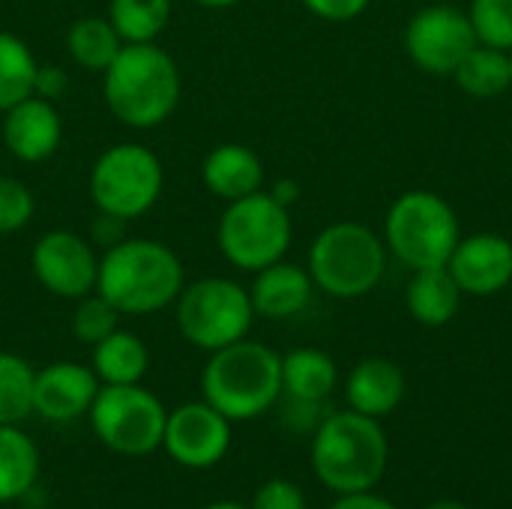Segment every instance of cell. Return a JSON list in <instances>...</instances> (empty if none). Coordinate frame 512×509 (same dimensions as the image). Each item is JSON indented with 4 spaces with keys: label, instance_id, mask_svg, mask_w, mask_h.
I'll return each mask as SVG.
<instances>
[{
    "label": "cell",
    "instance_id": "6da1fadb",
    "mask_svg": "<svg viewBox=\"0 0 512 509\" xmlns=\"http://www.w3.org/2000/svg\"><path fill=\"white\" fill-rule=\"evenodd\" d=\"M183 285V261L159 240L123 237L99 255L96 291L120 315H156L174 306Z\"/></svg>",
    "mask_w": 512,
    "mask_h": 509
},
{
    "label": "cell",
    "instance_id": "7a4b0ae2",
    "mask_svg": "<svg viewBox=\"0 0 512 509\" xmlns=\"http://www.w3.org/2000/svg\"><path fill=\"white\" fill-rule=\"evenodd\" d=\"M183 78L177 60L156 42L123 45L102 72L108 111L129 129H156L180 105Z\"/></svg>",
    "mask_w": 512,
    "mask_h": 509
},
{
    "label": "cell",
    "instance_id": "3957f363",
    "mask_svg": "<svg viewBox=\"0 0 512 509\" xmlns=\"http://www.w3.org/2000/svg\"><path fill=\"white\" fill-rule=\"evenodd\" d=\"M204 402L234 420H252L282 396V357L252 339H240L210 354L201 375Z\"/></svg>",
    "mask_w": 512,
    "mask_h": 509
},
{
    "label": "cell",
    "instance_id": "277c9868",
    "mask_svg": "<svg viewBox=\"0 0 512 509\" xmlns=\"http://www.w3.org/2000/svg\"><path fill=\"white\" fill-rule=\"evenodd\" d=\"M312 468L339 495L369 492L387 468V435L375 417L357 411L330 414L315 432Z\"/></svg>",
    "mask_w": 512,
    "mask_h": 509
},
{
    "label": "cell",
    "instance_id": "5b68a950",
    "mask_svg": "<svg viewBox=\"0 0 512 509\" xmlns=\"http://www.w3.org/2000/svg\"><path fill=\"white\" fill-rule=\"evenodd\" d=\"M384 237L360 222H333L309 246V276L315 288L336 300H357L375 291L387 273Z\"/></svg>",
    "mask_w": 512,
    "mask_h": 509
},
{
    "label": "cell",
    "instance_id": "8992f818",
    "mask_svg": "<svg viewBox=\"0 0 512 509\" xmlns=\"http://www.w3.org/2000/svg\"><path fill=\"white\" fill-rule=\"evenodd\" d=\"M459 240L462 231L456 210L429 189L399 195L384 216V246L411 273L447 267Z\"/></svg>",
    "mask_w": 512,
    "mask_h": 509
},
{
    "label": "cell",
    "instance_id": "52a82bcc",
    "mask_svg": "<svg viewBox=\"0 0 512 509\" xmlns=\"http://www.w3.org/2000/svg\"><path fill=\"white\" fill-rule=\"evenodd\" d=\"M291 237V210L279 204L267 189L228 201L216 225L222 258L243 273H258L282 261L291 249Z\"/></svg>",
    "mask_w": 512,
    "mask_h": 509
},
{
    "label": "cell",
    "instance_id": "ba28073f",
    "mask_svg": "<svg viewBox=\"0 0 512 509\" xmlns=\"http://www.w3.org/2000/svg\"><path fill=\"white\" fill-rule=\"evenodd\" d=\"M174 306L183 339L210 354L246 339L255 321L249 288L225 276H201L183 285Z\"/></svg>",
    "mask_w": 512,
    "mask_h": 509
},
{
    "label": "cell",
    "instance_id": "9c48e42d",
    "mask_svg": "<svg viewBox=\"0 0 512 509\" xmlns=\"http://www.w3.org/2000/svg\"><path fill=\"white\" fill-rule=\"evenodd\" d=\"M165 189L159 156L135 141L111 144L90 168V201L114 219H138L156 207Z\"/></svg>",
    "mask_w": 512,
    "mask_h": 509
},
{
    "label": "cell",
    "instance_id": "30bf717a",
    "mask_svg": "<svg viewBox=\"0 0 512 509\" xmlns=\"http://www.w3.org/2000/svg\"><path fill=\"white\" fill-rule=\"evenodd\" d=\"M96 438L120 456H147L162 447L168 414L162 402L138 384H105L90 405Z\"/></svg>",
    "mask_w": 512,
    "mask_h": 509
},
{
    "label": "cell",
    "instance_id": "8fae6325",
    "mask_svg": "<svg viewBox=\"0 0 512 509\" xmlns=\"http://www.w3.org/2000/svg\"><path fill=\"white\" fill-rule=\"evenodd\" d=\"M477 45L468 12L450 3H435L411 15L405 27V51L411 63L429 75H453Z\"/></svg>",
    "mask_w": 512,
    "mask_h": 509
},
{
    "label": "cell",
    "instance_id": "7c38bea8",
    "mask_svg": "<svg viewBox=\"0 0 512 509\" xmlns=\"http://www.w3.org/2000/svg\"><path fill=\"white\" fill-rule=\"evenodd\" d=\"M30 267L48 294L60 300H81L96 291L99 252L87 237L57 228L33 243Z\"/></svg>",
    "mask_w": 512,
    "mask_h": 509
},
{
    "label": "cell",
    "instance_id": "4fadbf2b",
    "mask_svg": "<svg viewBox=\"0 0 512 509\" xmlns=\"http://www.w3.org/2000/svg\"><path fill=\"white\" fill-rule=\"evenodd\" d=\"M162 447L186 468H210L231 447V420L210 402H189L168 414Z\"/></svg>",
    "mask_w": 512,
    "mask_h": 509
},
{
    "label": "cell",
    "instance_id": "5bb4252c",
    "mask_svg": "<svg viewBox=\"0 0 512 509\" xmlns=\"http://www.w3.org/2000/svg\"><path fill=\"white\" fill-rule=\"evenodd\" d=\"M447 270L468 297H492L512 285V243L504 234L462 237L447 261Z\"/></svg>",
    "mask_w": 512,
    "mask_h": 509
},
{
    "label": "cell",
    "instance_id": "9a60e30c",
    "mask_svg": "<svg viewBox=\"0 0 512 509\" xmlns=\"http://www.w3.org/2000/svg\"><path fill=\"white\" fill-rule=\"evenodd\" d=\"M3 147L24 165H36L51 159L63 141V117L54 102L27 96L18 105L3 111L0 123Z\"/></svg>",
    "mask_w": 512,
    "mask_h": 509
},
{
    "label": "cell",
    "instance_id": "2e32d148",
    "mask_svg": "<svg viewBox=\"0 0 512 509\" xmlns=\"http://www.w3.org/2000/svg\"><path fill=\"white\" fill-rule=\"evenodd\" d=\"M99 393V378L81 363H51L36 372L33 381V414L51 423H69L90 411Z\"/></svg>",
    "mask_w": 512,
    "mask_h": 509
},
{
    "label": "cell",
    "instance_id": "e0dca14e",
    "mask_svg": "<svg viewBox=\"0 0 512 509\" xmlns=\"http://www.w3.org/2000/svg\"><path fill=\"white\" fill-rule=\"evenodd\" d=\"M252 276H255V282L249 288V297H252V309L258 318L285 321V318L300 315L312 300L315 282H312L309 270L294 261L282 258Z\"/></svg>",
    "mask_w": 512,
    "mask_h": 509
},
{
    "label": "cell",
    "instance_id": "ac0fdd59",
    "mask_svg": "<svg viewBox=\"0 0 512 509\" xmlns=\"http://www.w3.org/2000/svg\"><path fill=\"white\" fill-rule=\"evenodd\" d=\"M201 180L210 195L228 204L264 189V162L246 144H219L204 156Z\"/></svg>",
    "mask_w": 512,
    "mask_h": 509
},
{
    "label": "cell",
    "instance_id": "d6986e66",
    "mask_svg": "<svg viewBox=\"0 0 512 509\" xmlns=\"http://www.w3.org/2000/svg\"><path fill=\"white\" fill-rule=\"evenodd\" d=\"M345 393H348L351 411L378 420V417L393 414L399 402L405 399V375L396 363L384 357H369L354 366V372L348 375Z\"/></svg>",
    "mask_w": 512,
    "mask_h": 509
},
{
    "label": "cell",
    "instance_id": "ffe728a7",
    "mask_svg": "<svg viewBox=\"0 0 512 509\" xmlns=\"http://www.w3.org/2000/svg\"><path fill=\"white\" fill-rule=\"evenodd\" d=\"M462 288L453 279L447 267H429V270H414L408 291H405V306L408 315L423 324V327H444L456 318L462 306Z\"/></svg>",
    "mask_w": 512,
    "mask_h": 509
},
{
    "label": "cell",
    "instance_id": "44dd1931",
    "mask_svg": "<svg viewBox=\"0 0 512 509\" xmlns=\"http://www.w3.org/2000/svg\"><path fill=\"white\" fill-rule=\"evenodd\" d=\"M336 363L318 348H297L282 357V393L300 405H321L336 390Z\"/></svg>",
    "mask_w": 512,
    "mask_h": 509
},
{
    "label": "cell",
    "instance_id": "7402d4cb",
    "mask_svg": "<svg viewBox=\"0 0 512 509\" xmlns=\"http://www.w3.org/2000/svg\"><path fill=\"white\" fill-rule=\"evenodd\" d=\"M150 354L147 345L129 333V330H114L108 339L93 345V372L99 384H141L147 375Z\"/></svg>",
    "mask_w": 512,
    "mask_h": 509
},
{
    "label": "cell",
    "instance_id": "603a6c76",
    "mask_svg": "<svg viewBox=\"0 0 512 509\" xmlns=\"http://www.w3.org/2000/svg\"><path fill=\"white\" fill-rule=\"evenodd\" d=\"M450 78L474 99H495L512 87L510 51L477 42Z\"/></svg>",
    "mask_w": 512,
    "mask_h": 509
},
{
    "label": "cell",
    "instance_id": "cb8c5ba5",
    "mask_svg": "<svg viewBox=\"0 0 512 509\" xmlns=\"http://www.w3.org/2000/svg\"><path fill=\"white\" fill-rule=\"evenodd\" d=\"M120 48L123 39L108 21V15H84L66 30V51L87 72H105L120 54Z\"/></svg>",
    "mask_w": 512,
    "mask_h": 509
},
{
    "label": "cell",
    "instance_id": "d4e9b609",
    "mask_svg": "<svg viewBox=\"0 0 512 509\" xmlns=\"http://www.w3.org/2000/svg\"><path fill=\"white\" fill-rule=\"evenodd\" d=\"M39 477V453L18 426H0V504L24 498Z\"/></svg>",
    "mask_w": 512,
    "mask_h": 509
},
{
    "label": "cell",
    "instance_id": "484cf974",
    "mask_svg": "<svg viewBox=\"0 0 512 509\" xmlns=\"http://www.w3.org/2000/svg\"><path fill=\"white\" fill-rule=\"evenodd\" d=\"M108 21L120 33L123 45L156 42L171 21V0H111Z\"/></svg>",
    "mask_w": 512,
    "mask_h": 509
},
{
    "label": "cell",
    "instance_id": "4316f807",
    "mask_svg": "<svg viewBox=\"0 0 512 509\" xmlns=\"http://www.w3.org/2000/svg\"><path fill=\"white\" fill-rule=\"evenodd\" d=\"M36 69L39 63L30 45L15 33L0 30V114L18 105L21 99L33 96Z\"/></svg>",
    "mask_w": 512,
    "mask_h": 509
},
{
    "label": "cell",
    "instance_id": "83f0119b",
    "mask_svg": "<svg viewBox=\"0 0 512 509\" xmlns=\"http://www.w3.org/2000/svg\"><path fill=\"white\" fill-rule=\"evenodd\" d=\"M36 372L18 354L0 351V426H18L33 414Z\"/></svg>",
    "mask_w": 512,
    "mask_h": 509
},
{
    "label": "cell",
    "instance_id": "f1b7e54d",
    "mask_svg": "<svg viewBox=\"0 0 512 509\" xmlns=\"http://www.w3.org/2000/svg\"><path fill=\"white\" fill-rule=\"evenodd\" d=\"M120 312L99 294H87L81 300H75V312H72V333L78 342L84 345H99L102 339H108L114 330H120Z\"/></svg>",
    "mask_w": 512,
    "mask_h": 509
},
{
    "label": "cell",
    "instance_id": "f546056e",
    "mask_svg": "<svg viewBox=\"0 0 512 509\" xmlns=\"http://www.w3.org/2000/svg\"><path fill=\"white\" fill-rule=\"evenodd\" d=\"M468 18L480 45L512 51V0H471Z\"/></svg>",
    "mask_w": 512,
    "mask_h": 509
},
{
    "label": "cell",
    "instance_id": "4dcf8cb0",
    "mask_svg": "<svg viewBox=\"0 0 512 509\" xmlns=\"http://www.w3.org/2000/svg\"><path fill=\"white\" fill-rule=\"evenodd\" d=\"M36 198L27 183L0 174V234H15L30 225Z\"/></svg>",
    "mask_w": 512,
    "mask_h": 509
},
{
    "label": "cell",
    "instance_id": "1f68e13d",
    "mask_svg": "<svg viewBox=\"0 0 512 509\" xmlns=\"http://www.w3.org/2000/svg\"><path fill=\"white\" fill-rule=\"evenodd\" d=\"M252 509H306V498L300 486L288 480H270L255 492Z\"/></svg>",
    "mask_w": 512,
    "mask_h": 509
},
{
    "label": "cell",
    "instance_id": "d6a6232c",
    "mask_svg": "<svg viewBox=\"0 0 512 509\" xmlns=\"http://www.w3.org/2000/svg\"><path fill=\"white\" fill-rule=\"evenodd\" d=\"M66 90H69V72L54 63H39L36 81H33V96L57 102L60 96H66Z\"/></svg>",
    "mask_w": 512,
    "mask_h": 509
},
{
    "label": "cell",
    "instance_id": "836d02e7",
    "mask_svg": "<svg viewBox=\"0 0 512 509\" xmlns=\"http://www.w3.org/2000/svg\"><path fill=\"white\" fill-rule=\"evenodd\" d=\"M300 3L324 21H351L363 15L372 0H300Z\"/></svg>",
    "mask_w": 512,
    "mask_h": 509
},
{
    "label": "cell",
    "instance_id": "e575fe53",
    "mask_svg": "<svg viewBox=\"0 0 512 509\" xmlns=\"http://www.w3.org/2000/svg\"><path fill=\"white\" fill-rule=\"evenodd\" d=\"M123 240V219H114L108 213H99L96 225H93V237L90 243L93 246H102V249H111L114 243Z\"/></svg>",
    "mask_w": 512,
    "mask_h": 509
},
{
    "label": "cell",
    "instance_id": "d590c367",
    "mask_svg": "<svg viewBox=\"0 0 512 509\" xmlns=\"http://www.w3.org/2000/svg\"><path fill=\"white\" fill-rule=\"evenodd\" d=\"M333 509H399L396 504L378 498V495H369V492H354V495H342Z\"/></svg>",
    "mask_w": 512,
    "mask_h": 509
},
{
    "label": "cell",
    "instance_id": "8d00e7d4",
    "mask_svg": "<svg viewBox=\"0 0 512 509\" xmlns=\"http://www.w3.org/2000/svg\"><path fill=\"white\" fill-rule=\"evenodd\" d=\"M270 195H273V198H276L279 204H285V207L291 210V204H294V201L300 198V186H297L294 180H279V183H276V186L270 189Z\"/></svg>",
    "mask_w": 512,
    "mask_h": 509
},
{
    "label": "cell",
    "instance_id": "74e56055",
    "mask_svg": "<svg viewBox=\"0 0 512 509\" xmlns=\"http://www.w3.org/2000/svg\"><path fill=\"white\" fill-rule=\"evenodd\" d=\"M192 3H198L201 9H231V6H237L240 0H192Z\"/></svg>",
    "mask_w": 512,
    "mask_h": 509
},
{
    "label": "cell",
    "instance_id": "f35d334b",
    "mask_svg": "<svg viewBox=\"0 0 512 509\" xmlns=\"http://www.w3.org/2000/svg\"><path fill=\"white\" fill-rule=\"evenodd\" d=\"M426 509H468L465 504H459V501H438V504H432V507Z\"/></svg>",
    "mask_w": 512,
    "mask_h": 509
},
{
    "label": "cell",
    "instance_id": "ab89813d",
    "mask_svg": "<svg viewBox=\"0 0 512 509\" xmlns=\"http://www.w3.org/2000/svg\"><path fill=\"white\" fill-rule=\"evenodd\" d=\"M204 509H246V507H240V504H234V501H216V504H210V507H204Z\"/></svg>",
    "mask_w": 512,
    "mask_h": 509
},
{
    "label": "cell",
    "instance_id": "60d3db41",
    "mask_svg": "<svg viewBox=\"0 0 512 509\" xmlns=\"http://www.w3.org/2000/svg\"><path fill=\"white\" fill-rule=\"evenodd\" d=\"M510 60H512V51H510Z\"/></svg>",
    "mask_w": 512,
    "mask_h": 509
}]
</instances>
